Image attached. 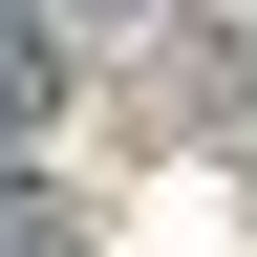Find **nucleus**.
Instances as JSON below:
<instances>
[{
	"label": "nucleus",
	"instance_id": "f257e3e1",
	"mask_svg": "<svg viewBox=\"0 0 257 257\" xmlns=\"http://www.w3.org/2000/svg\"><path fill=\"white\" fill-rule=\"evenodd\" d=\"M22 107H43V43H22V22H0V128H22Z\"/></svg>",
	"mask_w": 257,
	"mask_h": 257
}]
</instances>
